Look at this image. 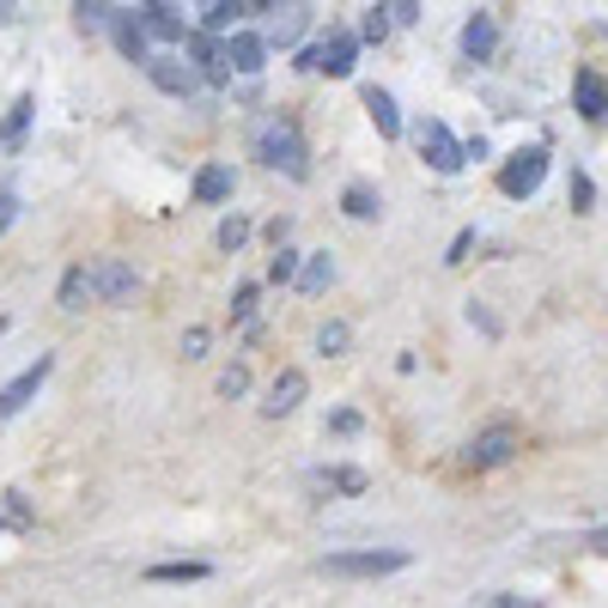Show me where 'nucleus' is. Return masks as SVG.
I'll use <instances>...</instances> for the list:
<instances>
[{
	"instance_id": "7ed1b4c3",
	"label": "nucleus",
	"mask_w": 608,
	"mask_h": 608,
	"mask_svg": "<svg viewBox=\"0 0 608 608\" xmlns=\"http://www.w3.org/2000/svg\"><path fill=\"white\" fill-rule=\"evenodd\" d=\"M408 566V548H365V554H329L323 572L329 578H390Z\"/></svg>"
},
{
	"instance_id": "72a5a7b5",
	"label": "nucleus",
	"mask_w": 608,
	"mask_h": 608,
	"mask_svg": "<svg viewBox=\"0 0 608 608\" xmlns=\"http://www.w3.org/2000/svg\"><path fill=\"white\" fill-rule=\"evenodd\" d=\"M390 19H396V25H414V19H420V0H390Z\"/></svg>"
},
{
	"instance_id": "4468645a",
	"label": "nucleus",
	"mask_w": 608,
	"mask_h": 608,
	"mask_svg": "<svg viewBox=\"0 0 608 608\" xmlns=\"http://www.w3.org/2000/svg\"><path fill=\"white\" fill-rule=\"evenodd\" d=\"M225 61H232V74H262L268 67V37H256V31H232V37H225Z\"/></svg>"
},
{
	"instance_id": "473e14b6",
	"label": "nucleus",
	"mask_w": 608,
	"mask_h": 608,
	"mask_svg": "<svg viewBox=\"0 0 608 608\" xmlns=\"http://www.w3.org/2000/svg\"><path fill=\"white\" fill-rule=\"evenodd\" d=\"M244 390H250V371H244V365H232V371L219 378V396L232 402V396H244Z\"/></svg>"
},
{
	"instance_id": "9d476101",
	"label": "nucleus",
	"mask_w": 608,
	"mask_h": 608,
	"mask_svg": "<svg viewBox=\"0 0 608 608\" xmlns=\"http://www.w3.org/2000/svg\"><path fill=\"white\" fill-rule=\"evenodd\" d=\"M134 25L146 31V43H177V49H183V37H189V25L177 19L171 0H140V7H134Z\"/></svg>"
},
{
	"instance_id": "7c9ffc66",
	"label": "nucleus",
	"mask_w": 608,
	"mask_h": 608,
	"mask_svg": "<svg viewBox=\"0 0 608 608\" xmlns=\"http://www.w3.org/2000/svg\"><path fill=\"white\" fill-rule=\"evenodd\" d=\"M244 238H250V225L232 213V219H219V250H244Z\"/></svg>"
},
{
	"instance_id": "f257e3e1",
	"label": "nucleus",
	"mask_w": 608,
	"mask_h": 608,
	"mask_svg": "<svg viewBox=\"0 0 608 608\" xmlns=\"http://www.w3.org/2000/svg\"><path fill=\"white\" fill-rule=\"evenodd\" d=\"M250 153L268 165V171H280V177H292V183H304L311 177V153H304V134H299V122L292 116H262L250 128Z\"/></svg>"
},
{
	"instance_id": "aec40b11",
	"label": "nucleus",
	"mask_w": 608,
	"mask_h": 608,
	"mask_svg": "<svg viewBox=\"0 0 608 608\" xmlns=\"http://www.w3.org/2000/svg\"><path fill=\"white\" fill-rule=\"evenodd\" d=\"M304 487L311 493H365V469H311Z\"/></svg>"
},
{
	"instance_id": "6e6552de",
	"label": "nucleus",
	"mask_w": 608,
	"mask_h": 608,
	"mask_svg": "<svg viewBox=\"0 0 608 608\" xmlns=\"http://www.w3.org/2000/svg\"><path fill=\"white\" fill-rule=\"evenodd\" d=\"M517 450H523V432H517V426H487V432L463 450V463L469 469H499V463H511Z\"/></svg>"
},
{
	"instance_id": "6ab92c4d",
	"label": "nucleus",
	"mask_w": 608,
	"mask_h": 608,
	"mask_svg": "<svg viewBox=\"0 0 608 608\" xmlns=\"http://www.w3.org/2000/svg\"><path fill=\"white\" fill-rule=\"evenodd\" d=\"M110 37H116V49L128 55L134 67H146V55H153V43H146V31L134 25V13H116V19H110Z\"/></svg>"
},
{
	"instance_id": "20e7f679",
	"label": "nucleus",
	"mask_w": 608,
	"mask_h": 608,
	"mask_svg": "<svg viewBox=\"0 0 608 608\" xmlns=\"http://www.w3.org/2000/svg\"><path fill=\"white\" fill-rule=\"evenodd\" d=\"M353 61H359V37H353V31H329L317 49L299 55L304 74H329V80H347V74H353Z\"/></svg>"
},
{
	"instance_id": "a19ab883",
	"label": "nucleus",
	"mask_w": 608,
	"mask_h": 608,
	"mask_svg": "<svg viewBox=\"0 0 608 608\" xmlns=\"http://www.w3.org/2000/svg\"><path fill=\"white\" fill-rule=\"evenodd\" d=\"M0 536H7V523H0Z\"/></svg>"
},
{
	"instance_id": "0eeeda50",
	"label": "nucleus",
	"mask_w": 608,
	"mask_h": 608,
	"mask_svg": "<svg viewBox=\"0 0 608 608\" xmlns=\"http://www.w3.org/2000/svg\"><path fill=\"white\" fill-rule=\"evenodd\" d=\"M86 280H92V299H98V304H128L134 286H140V274H134L122 256H104V262H92V268H86Z\"/></svg>"
},
{
	"instance_id": "4be33fe9",
	"label": "nucleus",
	"mask_w": 608,
	"mask_h": 608,
	"mask_svg": "<svg viewBox=\"0 0 608 608\" xmlns=\"http://www.w3.org/2000/svg\"><path fill=\"white\" fill-rule=\"evenodd\" d=\"M493 43H499V25H493V13H475V19L463 25V55H469V61H487Z\"/></svg>"
},
{
	"instance_id": "1a4fd4ad",
	"label": "nucleus",
	"mask_w": 608,
	"mask_h": 608,
	"mask_svg": "<svg viewBox=\"0 0 608 608\" xmlns=\"http://www.w3.org/2000/svg\"><path fill=\"white\" fill-rule=\"evenodd\" d=\"M183 49H189V67L201 74V86H225V80H232L225 43H213V31H189V37H183Z\"/></svg>"
},
{
	"instance_id": "58836bf2",
	"label": "nucleus",
	"mask_w": 608,
	"mask_h": 608,
	"mask_svg": "<svg viewBox=\"0 0 608 608\" xmlns=\"http://www.w3.org/2000/svg\"><path fill=\"white\" fill-rule=\"evenodd\" d=\"M19 219V195H13V189H7V195H0V232H7V225H13Z\"/></svg>"
},
{
	"instance_id": "423d86ee",
	"label": "nucleus",
	"mask_w": 608,
	"mask_h": 608,
	"mask_svg": "<svg viewBox=\"0 0 608 608\" xmlns=\"http://www.w3.org/2000/svg\"><path fill=\"white\" fill-rule=\"evenodd\" d=\"M146 80L159 86L165 98H189V92L201 86V74H195V67H189L177 49H153V55H146Z\"/></svg>"
},
{
	"instance_id": "4c0bfd02",
	"label": "nucleus",
	"mask_w": 608,
	"mask_h": 608,
	"mask_svg": "<svg viewBox=\"0 0 608 608\" xmlns=\"http://www.w3.org/2000/svg\"><path fill=\"white\" fill-rule=\"evenodd\" d=\"M183 353H189V359L207 353V329H189V335H183Z\"/></svg>"
},
{
	"instance_id": "f3484780",
	"label": "nucleus",
	"mask_w": 608,
	"mask_h": 608,
	"mask_svg": "<svg viewBox=\"0 0 608 608\" xmlns=\"http://www.w3.org/2000/svg\"><path fill=\"white\" fill-rule=\"evenodd\" d=\"M232 189H238L232 165H201V171H195V201H201V207H219V201H232Z\"/></svg>"
},
{
	"instance_id": "a878e982",
	"label": "nucleus",
	"mask_w": 608,
	"mask_h": 608,
	"mask_svg": "<svg viewBox=\"0 0 608 608\" xmlns=\"http://www.w3.org/2000/svg\"><path fill=\"white\" fill-rule=\"evenodd\" d=\"M390 25H396V19H390V7H384V0H378V7H365V25H359V43H384V37H390Z\"/></svg>"
},
{
	"instance_id": "bb28decb",
	"label": "nucleus",
	"mask_w": 608,
	"mask_h": 608,
	"mask_svg": "<svg viewBox=\"0 0 608 608\" xmlns=\"http://www.w3.org/2000/svg\"><path fill=\"white\" fill-rule=\"evenodd\" d=\"M329 280H335V262H329V256H311V262L299 268V286H304V292H323Z\"/></svg>"
},
{
	"instance_id": "dca6fc26",
	"label": "nucleus",
	"mask_w": 608,
	"mask_h": 608,
	"mask_svg": "<svg viewBox=\"0 0 608 608\" xmlns=\"http://www.w3.org/2000/svg\"><path fill=\"white\" fill-rule=\"evenodd\" d=\"M359 104H365V116L378 122V134H384V140H396V134H402V110H396V98H390L384 86H365V92H359Z\"/></svg>"
},
{
	"instance_id": "ddd939ff",
	"label": "nucleus",
	"mask_w": 608,
	"mask_h": 608,
	"mask_svg": "<svg viewBox=\"0 0 608 608\" xmlns=\"http://www.w3.org/2000/svg\"><path fill=\"white\" fill-rule=\"evenodd\" d=\"M268 13H274L268 43H280V49H292V43L304 37V25H311V7H304V0H268Z\"/></svg>"
},
{
	"instance_id": "cd10ccee",
	"label": "nucleus",
	"mask_w": 608,
	"mask_h": 608,
	"mask_svg": "<svg viewBox=\"0 0 608 608\" xmlns=\"http://www.w3.org/2000/svg\"><path fill=\"white\" fill-rule=\"evenodd\" d=\"M74 19H80V31H110L116 13H110L104 0H74Z\"/></svg>"
},
{
	"instance_id": "2f4dec72",
	"label": "nucleus",
	"mask_w": 608,
	"mask_h": 608,
	"mask_svg": "<svg viewBox=\"0 0 608 608\" xmlns=\"http://www.w3.org/2000/svg\"><path fill=\"white\" fill-rule=\"evenodd\" d=\"M469 608H542L536 596H511V590H499V596H475Z\"/></svg>"
},
{
	"instance_id": "412c9836",
	"label": "nucleus",
	"mask_w": 608,
	"mask_h": 608,
	"mask_svg": "<svg viewBox=\"0 0 608 608\" xmlns=\"http://www.w3.org/2000/svg\"><path fill=\"white\" fill-rule=\"evenodd\" d=\"M207 572V560H159V566H146V584H201Z\"/></svg>"
},
{
	"instance_id": "ea45409f",
	"label": "nucleus",
	"mask_w": 608,
	"mask_h": 608,
	"mask_svg": "<svg viewBox=\"0 0 608 608\" xmlns=\"http://www.w3.org/2000/svg\"><path fill=\"white\" fill-rule=\"evenodd\" d=\"M13 19H19V13H13V0H0V25H13Z\"/></svg>"
},
{
	"instance_id": "5701e85b",
	"label": "nucleus",
	"mask_w": 608,
	"mask_h": 608,
	"mask_svg": "<svg viewBox=\"0 0 608 608\" xmlns=\"http://www.w3.org/2000/svg\"><path fill=\"white\" fill-rule=\"evenodd\" d=\"M244 13V0H201V25L207 31H232Z\"/></svg>"
},
{
	"instance_id": "9b49d317",
	"label": "nucleus",
	"mask_w": 608,
	"mask_h": 608,
	"mask_svg": "<svg viewBox=\"0 0 608 608\" xmlns=\"http://www.w3.org/2000/svg\"><path fill=\"white\" fill-rule=\"evenodd\" d=\"M49 365H55V359H49V353H37V365H25V371L13 378V384L0 390V420H13V414L25 408L31 396H37V390H43V378H49Z\"/></svg>"
},
{
	"instance_id": "39448f33",
	"label": "nucleus",
	"mask_w": 608,
	"mask_h": 608,
	"mask_svg": "<svg viewBox=\"0 0 608 608\" xmlns=\"http://www.w3.org/2000/svg\"><path fill=\"white\" fill-rule=\"evenodd\" d=\"M542 177H548V153H542V146H523V153H511V159L499 165V189L511 201L536 195V189H542Z\"/></svg>"
},
{
	"instance_id": "2eb2a0df",
	"label": "nucleus",
	"mask_w": 608,
	"mask_h": 608,
	"mask_svg": "<svg viewBox=\"0 0 608 608\" xmlns=\"http://www.w3.org/2000/svg\"><path fill=\"white\" fill-rule=\"evenodd\" d=\"M304 390H311V384H304V371H299V365H286V371H280V378H274V384H268V402H262V414H268V420H280V414H292V408H299V402H304Z\"/></svg>"
},
{
	"instance_id": "f704fd0d",
	"label": "nucleus",
	"mask_w": 608,
	"mask_h": 608,
	"mask_svg": "<svg viewBox=\"0 0 608 608\" xmlns=\"http://www.w3.org/2000/svg\"><path fill=\"white\" fill-rule=\"evenodd\" d=\"M250 311H256V286H238L232 292V317H250Z\"/></svg>"
},
{
	"instance_id": "393cba45",
	"label": "nucleus",
	"mask_w": 608,
	"mask_h": 608,
	"mask_svg": "<svg viewBox=\"0 0 608 608\" xmlns=\"http://www.w3.org/2000/svg\"><path fill=\"white\" fill-rule=\"evenodd\" d=\"M86 299H92V280H86V268H67V280H61V304H67V311H86Z\"/></svg>"
},
{
	"instance_id": "c9c22d12",
	"label": "nucleus",
	"mask_w": 608,
	"mask_h": 608,
	"mask_svg": "<svg viewBox=\"0 0 608 608\" xmlns=\"http://www.w3.org/2000/svg\"><path fill=\"white\" fill-rule=\"evenodd\" d=\"M572 207L590 213V177H572Z\"/></svg>"
},
{
	"instance_id": "c85d7f7f",
	"label": "nucleus",
	"mask_w": 608,
	"mask_h": 608,
	"mask_svg": "<svg viewBox=\"0 0 608 608\" xmlns=\"http://www.w3.org/2000/svg\"><path fill=\"white\" fill-rule=\"evenodd\" d=\"M299 250H286V244H274V262H268V280H274V286H286V280H299Z\"/></svg>"
},
{
	"instance_id": "e433bc0d",
	"label": "nucleus",
	"mask_w": 608,
	"mask_h": 608,
	"mask_svg": "<svg viewBox=\"0 0 608 608\" xmlns=\"http://www.w3.org/2000/svg\"><path fill=\"white\" fill-rule=\"evenodd\" d=\"M7 511H13V523H31V499H25V493H7Z\"/></svg>"
},
{
	"instance_id": "b1692460",
	"label": "nucleus",
	"mask_w": 608,
	"mask_h": 608,
	"mask_svg": "<svg viewBox=\"0 0 608 608\" xmlns=\"http://www.w3.org/2000/svg\"><path fill=\"white\" fill-rule=\"evenodd\" d=\"M341 207H347V219H378V195H371L365 183H347Z\"/></svg>"
},
{
	"instance_id": "f03ea898",
	"label": "nucleus",
	"mask_w": 608,
	"mask_h": 608,
	"mask_svg": "<svg viewBox=\"0 0 608 608\" xmlns=\"http://www.w3.org/2000/svg\"><path fill=\"white\" fill-rule=\"evenodd\" d=\"M414 146H420V159L432 165V171H444V177H457L469 165V146L457 140V134H450L438 116H426L420 128H414Z\"/></svg>"
},
{
	"instance_id": "c756f323",
	"label": "nucleus",
	"mask_w": 608,
	"mask_h": 608,
	"mask_svg": "<svg viewBox=\"0 0 608 608\" xmlns=\"http://www.w3.org/2000/svg\"><path fill=\"white\" fill-rule=\"evenodd\" d=\"M347 341H353V329H347V323H323L317 329V353H347Z\"/></svg>"
},
{
	"instance_id": "a211bd4d",
	"label": "nucleus",
	"mask_w": 608,
	"mask_h": 608,
	"mask_svg": "<svg viewBox=\"0 0 608 608\" xmlns=\"http://www.w3.org/2000/svg\"><path fill=\"white\" fill-rule=\"evenodd\" d=\"M31 116H37V98H13V110L0 116V153H19L25 146V128H31Z\"/></svg>"
},
{
	"instance_id": "f8f14e48",
	"label": "nucleus",
	"mask_w": 608,
	"mask_h": 608,
	"mask_svg": "<svg viewBox=\"0 0 608 608\" xmlns=\"http://www.w3.org/2000/svg\"><path fill=\"white\" fill-rule=\"evenodd\" d=\"M572 98H578V116L584 122H603L608 116V80L596 74V67H578V74H572Z\"/></svg>"
}]
</instances>
